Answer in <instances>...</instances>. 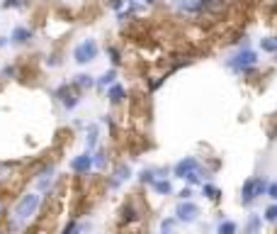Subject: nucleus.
<instances>
[{"label": "nucleus", "instance_id": "nucleus-1", "mask_svg": "<svg viewBox=\"0 0 277 234\" xmlns=\"http://www.w3.org/2000/svg\"><path fill=\"white\" fill-rule=\"evenodd\" d=\"M39 207H42V195H39L37 190H29V193H22L17 197V203L12 205V220H17L22 225H27L32 217L39 212Z\"/></svg>", "mask_w": 277, "mask_h": 234}, {"label": "nucleus", "instance_id": "nucleus-2", "mask_svg": "<svg viewBox=\"0 0 277 234\" xmlns=\"http://www.w3.org/2000/svg\"><path fill=\"white\" fill-rule=\"evenodd\" d=\"M255 64H258V54H255L253 49H248V47L239 49L236 54H231V57L226 59V68H231L233 74H239V76L250 74Z\"/></svg>", "mask_w": 277, "mask_h": 234}, {"label": "nucleus", "instance_id": "nucleus-3", "mask_svg": "<svg viewBox=\"0 0 277 234\" xmlns=\"http://www.w3.org/2000/svg\"><path fill=\"white\" fill-rule=\"evenodd\" d=\"M97 54H100V44H97L92 37L83 39V42H78V44L73 47V61L78 66L92 64V61L97 59Z\"/></svg>", "mask_w": 277, "mask_h": 234}, {"label": "nucleus", "instance_id": "nucleus-4", "mask_svg": "<svg viewBox=\"0 0 277 234\" xmlns=\"http://www.w3.org/2000/svg\"><path fill=\"white\" fill-rule=\"evenodd\" d=\"M265 190H268V181L260 176V178H248L243 188H241V203L246 207H250L260 195H265Z\"/></svg>", "mask_w": 277, "mask_h": 234}, {"label": "nucleus", "instance_id": "nucleus-5", "mask_svg": "<svg viewBox=\"0 0 277 234\" xmlns=\"http://www.w3.org/2000/svg\"><path fill=\"white\" fill-rule=\"evenodd\" d=\"M54 98H56V100H58L61 105H64L66 113H73L75 107L81 105V95L73 93V91L68 88V83H64L61 88H56V91H54Z\"/></svg>", "mask_w": 277, "mask_h": 234}, {"label": "nucleus", "instance_id": "nucleus-6", "mask_svg": "<svg viewBox=\"0 0 277 234\" xmlns=\"http://www.w3.org/2000/svg\"><path fill=\"white\" fill-rule=\"evenodd\" d=\"M54 176H56V166H54V164H46V166H42V169L34 173V188H37L39 195H42V193H46V190L51 188V183H54Z\"/></svg>", "mask_w": 277, "mask_h": 234}, {"label": "nucleus", "instance_id": "nucleus-7", "mask_svg": "<svg viewBox=\"0 0 277 234\" xmlns=\"http://www.w3.org/2000/svg\"><path fill=\"white\" fill-rule=\"evenodd\" d=\"M175 215H177V222H185V225H192L200 220V205H194L190 200H180L175 207Z\"/></svg>", "mask_w": 277, "mask_h": 234}, {"label": "nucleus", "instance_id": "nucleus-8", "mask_svg": "<svg viewBox=\"0 0 277 234\" xmlns=\"http://www.w3.org/2000/svg\"><path fill=\"white\" fill-rule=\"evenodd\" d=\"M8 39H10L12 47H25V44H29V42L34 39V32H32L27 25H15Z\"/></svg>", "mask_w": 277, "mask_h": 234}, {"label": "nucleus", "instance_id": "nucleus-9", "mask_svg": "<svg viewBox=\"0 0 277 234\" xmlns=\"http://www.w3.org/2000/svg\"><path fill=\"white\" fill-rule=\"evenodd\" d=\"M71 171L78 173V176H88L92 171V151H83L71 159Z\"/></svg>", "mask_w": 277, "mask_h": 234}, {"label": "nucleus", "instance_id": "nucleus-10", "mask_svg": "<svg viewBox=\"0 0 277 234\" xmlns=\"http://www.w3.org/2000/svg\"><path fill=\"white\" fill-rule=\"evenodd\" d=\"M134 176V171H131L129 164H120L117 169L112 171V176H110V188L112 190H117V188H122V183H127L129 178Z\"/></svg>", "mask_w": 277, "mask_h": 234}, {"label": "nucleus", "instance_id": "nucleus-11", "mask_svg": "<svg viewBox=\"0 0 277 234\" xmlns=\"http://www.w3.org/2000/svg\"><path fill=\"white\" fill-rule=\"evenodd\" d=\"M202 166H200V161L194 159V156H185V159H180L173 166V173H175L177 178H185L187 173H192V171H200Z\"/></svg>", "mask_w": 277, "mask_h": 234}, {"label": "nucleus", "instance_id": "nucleus-12", "mask_svg": "<svg viewBox=\"0 0 277 234\" xmlns=\"http://www.w3.org/2000/svg\"><path fill=\"white\" fill-rule=\"evenodd\" d=\"M100 144V124L97 122H90L85 127V149L88 151H95Z\"/></svg>", "mask_w": 277, "mask_h": 234}, {"label": "nucleus", "instance_id": "nucleus-13", "mask_svg": "<svg viewBox=\"0 0 277 234\" xmlns=\"http://www.w3.org/2000/svg\"><path fill=\"white\" fill-rule=\"evenodd\" d=\"M207 8H209V0H180L177 3L180 12H202Z\"/></svg>", "mask_w": 277, "mask_h": 234}, {"label": "nucleus", "instance_id": "nucleus-14", "mask_svg": "<svg viewBox=\"0 0 277 234\" xmlns=\"http://www.w3.org/2000/svg\"><path fill=\"white\" fill-rule=\"evenodd\" d=\"M124 98H127V88L122 83H112L110 88H107V100H110L112 105L124 103Z\"/></svg>", "mask_w": 277, "mask_h": 234}, {"label": "nucleus", "instance_id": "nucleus-15", "mask_svg": "<svg viewBox=\"0 0 277 234\" xmlns=\"http://www.w3.org/2000/svg\"><path fill=\"white\" fill-rule=\"evenodd\" d=\"M112 83H117V68H110V71H105L102 76L95 78V85L97 88H110Z\"/></svg>", "mask_w": 277, "mask_h": 234}, {"label": "nucleus", "instance_id": "nucleus-16", "mask_svg": "<svg viewBox=\"0 0 277 234\" xmlns=\"http://www.w3.org/2000/svg\"><path fill=\"white\" fill-rule=\"evenodd\" d=\"M151 188H153L156 195H170V193H173V186H170V181H166V178H156V181L151 183Z\"/></svg>", "mask_w": 277, "mask_h": 234}, {"label": "nucleus", "instance_id": "nucleus-17", "mask_svg": "<svg viewBox=\"0 0 277 234\" xmlns=\"http://www.w3.org/2000/svg\"><path fill=\"white\" fill-rule=\"evenodd\" d=\"M107 161H110L107 151H105V149H95V154H92V169L105 171V169H107Z\"/></svg>", "mask_w": 277, "mask_h": 234}, {"label": "nucleus", "instance_id": "nucleus-18", "mask_svg": "<svg viewBox=\"0 0 277 234\" xmlns=\"http://www.w3.org/2000/svg\"><path fill=\"white\" fill-rule=\"evenodd\" d=\"M73 85L81 88V91H88V88L95 85V78H92L90 74H78V76H73Z\"/></svg>", "mask_w": 277, "mask_h": 234}, {"label": "nucleus", "instance_id": "nucleus-19", "mask_svg": "<svg viewBox=\"0 0 277 234\" xmlns=\"http://www.w3.org/2000/svg\"><path fill=\"white\" fill-rule=\"evenodd\" d=\"M260 227H263L260 215H250L248 222H246V234H260Z\"/></svg>", "mask_w": 277, "mask_h": 234}, {"label": "nucleus", "instance_id": "nucleus-20", "mask_svg": "<svg viewBox=\"0 0 277 234\" xmlns=\"http://www.w3.org/2000/svg\"><path fill=\"white\" fill-rule=\"evenodd\" d=\"M202 195L207 197V200H219V197H222V190L216 186H212V183H202Z\"/></svg>", "mask_w": 277, "mask_h": 234}, {"label": "nucleus", "instance_id": "nucleus-21", "mask_svg": "<svg viewBox=\"0 0 277 234\" xmlns=\"http://www.w3.org/2000/svg\"><path fill=\"white\" fill-rule=\"evenodd\" d=\"M260 49L265 54H277V37H263L260 39Z\"/></svg>", "mask_w": 277, "mask_h": 234}, {"label": "nucleus", "instance_id": "nucleus-22", "mask_svg": "<svg viewBox=\"0 0 277 234\" xmlns=\"http://www.w3.org/2000/svg\"><path fill=\"white\" fill-rule=\"evenodd\" d=\"M239 232V225L233 222V220H224V222H219V227H216V234H236Z\"/></svg>", "mask_w": 277, "mask_h": 234}, {"label": "nucleus", "instance_id": "nucleus-23", "mask_svg": "<svg viewBox=\"0 0 277 234\" xmlns=\"http://www.w3.org/2000/svg\"><path fill=\"white\" fill-rule=\"evenodd\" d=\"M156 178L158 176H156V171H153V169H144L141 173H138V181H141V183H148V186H151Z\"/></svg>", "mask_w": 277, "mask_h": 234}, {"label": "nucleus", "instance_id": "nucleus-24", "mask_svg": "<svg viewBox=\"0 0 277 234\" xmlns=\"http://www.w3.org/2000/svg\"><path fill=\"white\" fill-rule=\"evenodd\" d=\"M136 210H134V205H124L122 207V220H124V222H134V220H136Z\"/></svg>", "mask_w": 277, "mask_h": 234}, {"label": "nucleus", "instance_id": "nucleus-25", "mask_svg": "<svg viewBox=\"0 0 277 234\" xmlns=\"http://www.w3.org/2000/svg\"><path fill=\"white\" fill-rule=\"evenodd\" d=\"M0 8L3 10H19V8H25V3H22V0H0Z\"/></svg>", "mask_w": 277, "mask_h": 234}, {"label": "nucleus", "instance_id": "nucleus-26", "mask_svg": "<svg viewBox=\"0 0 277 234\" xmlns=\"http://www.w3.org/2000/svg\"><path fill=\"white\" fill-rule=\"evenodd\" d=\"M183 181H187V186H194V183H204V181H202V169H200V171H192V173H187Z\"/></svg>", "mask_w": 277, "mask_h": 234}, {"label": "nucleus", "instance_id": "nucleus-27", "mask_svg": "<svg viewBox=\"0 0 277 234\" xmlns=\"http://www.w3.org/2000/svg\"><path fill=\"white\" fill-rule=\"evenodd\" d=\"M107 54H110V61L114 66L122 64V54H120V49H117V47H107Z\"/></svg>", "mask_w": 277, "mask_h": 234}, {"label": "nucleus", "instance_id": "nucleus-28", "mask_svg": "<svg viewBox=\"0 0 277 234\" xmlns=\"http://www.w3.org/2000/svg\"><path fill=\"white\" fill-rule=\"evenodd\" d=\"M265 220H268V222H277V203L265 207Z\"/></svg>", "mask_w": 277, "mask_h": 234}, {"label": "nucleus", "instance_id": "nucleus-29", "mask_svg": "<svg viewBox=\"0 0 277 234\" xmlns=\"http://www.w3.org/2000/svg\"><path fill=\"white\" fill-rule=\"evenodd\" d=\"M0 76H3V78H15V76H17V68H15V66H3V68H0Z\"/></svg>", "mask_w": 277, "mask_h": 234}, {"label": "nucleus", "instance_id": "nucleus-30", "mask_svg": "<svg viewBox=\"0 0 277 234\" xmlns=\"http://www.w3.org/2000/svg\"><path fill=\"white\" fill-rule=\"evenodd\" d=\"M265 195L272 197V200L277 203V183H268V190H265Z\"/></svg>", "mask_w": 277, "mask_h": 234}, {"label": "nucleus", "instance_id": "nucleus-31", "mask_svg": "<svg viewBox=\"0 0 277 234\" xmlns=\"http://www.w3.org/2000/svg\"><path fill=\"white\" fill-rule=\"evenodd\" d=\"M124 5H127V0H110V8L114 10V12H120Z\"/></svg>", "mask_w": 277, "mask_h": 234}, {"label": "nucleus", "instance_id": "nucleus-32", "mask_svg": "<svg viewBox=\"0 0 277 234\" xmlns=\"http://www.w3.org/2000/svg\"><path fill=\"white\" fill-rule=\"evenodd\" d=\"M190 197H192V188L190 186L183 188V190H180V200H190Z\"/></svg>", "mask_w": 277, "mask_h": 234}, {"label": "nucleus", "instance_id": "nucleus-33", "mask_svg": "<svg viewBox=\"0 0 277 234\" xmlns=\"http://www.w3.org/2000/svg\"><path fill=\"white\" fill-rule=\"evenodd\" d=\"M8 44H10V39H8V37H0V49L8 47Z\"/></svg>", "mask_w": 277, "mask_h": 234}, {"label": "nucleus", "instance_id": "nucleus-34", "mask_svg": "<svg viewBox=\"0 0 277 234\" xmlns=\"http://www.w3.org/2000/svg\"><path fill=\"white\" fill-rule=\"evenodd\" d=\"M141 3H146V5H151V3H156V0H141Z\"/></svg>", "mask_w": 277, "mask_h": 234}, {"label": "nucleus", "instance_id": "nucleus-35", "mask_svg": "<svg viewBox=\"0 0 277 234\" xmlns=\"http://www.w3.org/2000/svg\"><path fill=\"white\" fill-rule=\"evenodd\" d=\"M3 169H5V166H3V164H0V173H3Z\"/></svg>", "mask_w": 277, "mask_h": 234}, {"label": "nucleus", "instance_id": "nucleus-36", "mask_svg": "<svg viewBox=\"0 0 277 234\" xmlns=\"http://www.w3.org/2000/svg\"><path fill=\"white\" fill-rule=\"evenodd\" d=\"M0 210H3V205H0Z\"/></svg>", "mask_w": 277, "mask_h": 234}]
</instances>
